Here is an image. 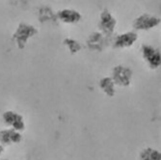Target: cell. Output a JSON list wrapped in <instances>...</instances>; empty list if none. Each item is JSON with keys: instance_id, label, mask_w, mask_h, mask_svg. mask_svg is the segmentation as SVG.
Here are the masks:
<instances>
[{"instance_id": "obj_1", "label": "cell", "mask_w": 161, "mask_h": 160, "mask_svg": "<svg viewBox=\"0 0 161 160\" xmlns=\"http://www.w3.org/2000/svg\"><path fill=\"white\" fill-rule=\"evenodd\" d=\"M37 34L38 30L34 25L26 22H20L13 33L12 40L19 49H24L29 40Z\"/></svg>"}, {"instance_id": "obj_2", "label": "cell", "mask_w": 161, "mask_h": 160, "mask_svg": "<svg viewBox=\"0 0 161 160\" xmlns=\"http://www.w3.org/2000/svg\"><path fill=\"white\" fill-rule=\"evenodd\" d=\"M110 77L117 87L127 88L133 78V70L125 65H117L113 68Z\"/></svg>"}, {"instance_id": "obj_3", "label": "cell", "mask_w": 161, "mask_h": 160, "mask_svg": "<svg viewBox=\"0 0 161 160\" xmlns=\"http://www.w3.org/2000/svg\"><path fill=\"white\" fill-rule=\"evenodd\" d=\"M142 57L151 69H157L161 65L160 50L151 45H143L141 47Z\"/></svg>"}, {"instance_id": "obj_4", "label": "cell", "mask_w": 161, "mask_h": 160, "mask_svg": "<svg viewBox=\"0 0 161 160\" xmlns=\"http://www.w3.org/2000/svg\"><path fill=\"white\" fill-rule=\"evenodd\" d=\"M160 18L151 14H142L138 16L132 23V26L137 31H149L160 24Z\"/></svg>"}, {"instance_id": "obj_5", "label": "cell", "mask_w": 161, "mask_h": 160, "mask_svg": "<svg viewBox=\"0 0 161 160\" xmlns=\"http://www.w3.org/2000/svg\"><path fill=\"white\" fill-rule=\"evenodd\" d=\"M117 26V19L110 13L109 10L104 9L99 14V21H98V28L100 32L106 37L111 36L114 32Z\"/></svg>"}, {"instance_id": "obj_6", "label": "cell", "mask_w": 161, "mask_h": 160, "mask_svg": "<svg viewBox=\"0 0 161 160\" xmlns=\"http://www.w3.org/2000/svg\"><path fill=\"white\" fill-rule=\"evenodd\" d=\"M2 121L5 124V125H7V127L13 128L17 130V131L22 132L23 130H25L26 124L23 116L16 111H5L2 115Z\"/></svg>"}, {"instance_id": "obj_7", "label": "cell", "mask_w": 161, "mask_h": 160, "mask_svg": "<svg viewBox=\"0 0 161 160\" xmlns=\"http://www.w3.org/2000/svg\"><path fill=\"white\" fill-rule=\"evenodd\" d=\"M138 40V34L134 31H127L118 35L113 43V47L116 49H125L132 47Z\"/></svg>"}, {"instance_id": "obj_8", "label": "cell", "mask_w": 161, "mask_h": 160, "mask_svg": "<svg viewBox=\"0 0 161 160\" xmlns=\"http://www.w3.org/2000/svg\"><path fill=\"white\" fill-rule=\"evenodd\" d=\"M22 141V134L13 128L7 127L0 130V145L10 146V145L19 144Z\"/></svg>"}, {"instance_id": "obj_9", "label": "cell", "mask_w": 161, "mask_h": 160, "mask_svg": "<svg viewBox=\"0 0 161 160\" xmlns=\"http://www.w3.org/2000/svg\"><path fill=\"white\" fill-rule=\"evenodd\" d=\"M56 18L65 24H76L82 19V14L75 9H62L57 13Z\"/></svg>"}, {"instance_id": "obj_10", "label": "cell", "mask_w": 161, "mask_h": 160, "mask_svg": "<svg viewBox=\"0 0 161 160\" xmlns=\"http://www.w3.org/2000/svg\"><path fill=\"white\" fill-rule=\"evenodd\" d=\"M99 89L108 97H113L117 92V86L115 85L114 81L110 76L102 77L98 82Z\"/></svg>"}, {"instance_id": "obj_11", "label": "cell", "mask_w": 161, "mask_h": 160, "mask_svg": "<svg viewBox=\"0 0 161 160\" xmlns=\"http://www.w3.org/2000/svg\"><path fill=\"white\" fill-rule=\"evenodd\" d=\"M106 36H104L100 32H95L91 35V37H89V40L87 41V43L89 47L97 50V49H101L102 47L104 45V41H105Z\"/></svg>"}, {"instance_id": "obj_12", "label": "cell", "mask_w": 161, "mask_h": 160, "mask_svg": "<svg viewBox=\"0 0 161 160\" xmlns=\"http://www.w3.org/2000/svg\"><path fill=\"white\" fill-rule=\"evenodd\" d=\"M139 160H161V153L158 150L146 148L140 152Z\"/></svg>"}, {"instance_id": "obj_13", "label": "cell", "mask_w": 161, "mask_h": 160, "mask_svg": "<svg viewBox=\"0 0 161 160\" xmlns=\"http://www.w3.org/2000/svg\"><path fill=\"white\" fill-rule=\"evenodd\" d=\"M65 46L68 47L70 54H76L82 49V45L76 40L72 38H67L64 40Z\"/></svg>"}, {"instance_id": "obj_14", "label": "cell", "mask_w": 161, "mask_h": 160, "mask_svg": "<svg viewBox=\"0 0 161 160\" xmlns=\"http://www.w3.org/2000/svg\"><path fill=\"white\" fill-rule=\"evenodd\" d=\"M0 160H8V159H0Z\"/></svg>"}]
</instances>
